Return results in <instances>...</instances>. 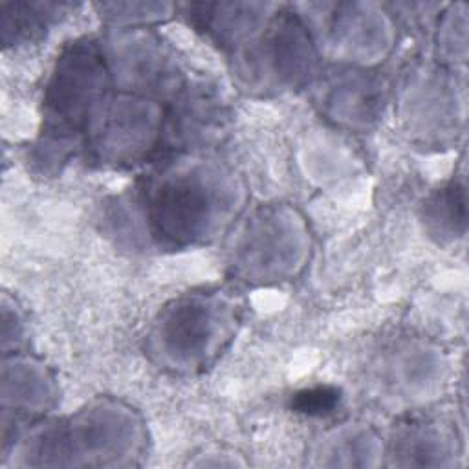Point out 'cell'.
Here are the masks:
<instances>
[{"label":"cell","mask_w":469,"mask_h":469,"mask_svg":"<svg viewBox=\"0 0 469 469\" xmlns=\"http://www.w3.org/2000/svg\"><path fill=\"white\" fill-rule=\"evenodd\" d=\"M335 401V392L328 389H319L307 392L302 396V409L310 411V413H321V411L330 409Z\"/></svg>","instance_id":"cell-1"}]
</instances>
